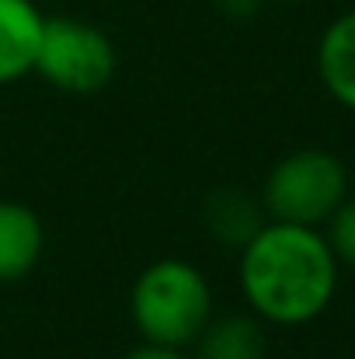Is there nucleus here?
Wrapping results in <instances>:
<instances>
[{
    "label": "nucleus",
    "mask_w": 355,
    "mask_h": 359,
    "mask_svg": "<svg viewBox=\"0 0 355 359\" xmlns=\"http://www.w3.org/2000/svg\"><path fill=\"white\" fill-rule=\"evenodd\" d=\"M342 265L321 227L265 220L237 251V286L261 325L303 328L338 297Z\"/></svg>",
    "instance_id": "1"
},
{
    "label": "nucleus",
    "mask_w": 355,
    "mask_h": 359,
    "mask_svg": "<svg viewBox=\"0 0 355 359\" xmlns=\"http://www.w3.org/2000/svg\"><path fill=\"white\" fill-rule=\"evenodd\" d=\"M216 314L213 283L188 258L150 262L129 293V318L143 342L167 349H192Z\"/></svg>",
    "instance_id": "2"
},
{
    "label": "nucleus",
    "mask_w": 355,
    "mask_h": 359,
    "mask_svg": "<svg viewBox=\"0 0 355 359\" xmlns=\"http://www.w3.org/2000/svg\"><path fill=\"white\" fill-rule=\"evenodd\" d=\"M349 196L345 161L324 147H300L268 168L258 203L268 220L324 227Z\"/></svg>",
    "instance_id": "3"
},
{
    "label": "nucleus",
    "mask_w": 355,
    "mask_h": 359,
    "mask_svg": "<svg viewBox=\"0 0 355 359\" xmlns=\"http://www.w3.org/2000/svg\"><path fill=\"white\" fill-rule=\"evenodd\" d=\"M116 63V46L98 25L56 14L46 18L32 74L67 95H98L112 84Z\"/></svg>",
    "instance_id": "4"
},
{
    "label": "nucleus",
    "mask_w": 355,
    "mask_h": 359,
    "mask_svg": "<svg viewBox=\"0 0 355 359\" xmlns=\"http://www.w3.org/2000/svg\"><path fill=\"white\" fill-rule=\"evenodd\" d=\"M46 14L35 0H0V88L35 70Z\"/></svg>",
    "instance_id": "5"
},
{
    "label": "nucleus",
    "mask_w": 355,
    "mask_h": 359,
    "mask_svg": "<svg viewBox=\"0 0 355 359\" xmlns=\"http://www.w3.org/2000/svg\"><path fill=\"white\" fill-rule=\"evenodd\" d=\"M314 67L328 98L355 116V7L331 18V25L321 32Z\"/></svg>",
    "instance_id": "6"
},
{
    "label": "nucleus",
    "mask_w": 355,
    "mask_h": 359,
    "mask_svg": "<svg viewBox=\"0 0 355 359\" xmlns=\"http://www.w3.org/2000/svg\"><path fill=\"white\" fill-rule=\"evenodd\" d=\"M46 251V227L39 213L18 199H0V286L21 283L35 272Z\"/></svg>",
    "instance_id": "7"
},
{
    "label": "nucleus",
    "mask_w": 355,
    "mask_h": 359,
    "mask_svg": "<svg viewBox=\"0 0 355 359\" xmlns=\"http://www.w3.org/2000/svg\"><path fill=\"white\" fill-rule=\"evenodd\" d=\"M265 210L254 196L240 192V189H213L202 203V227L213 241H220L223 248H244L247 241L258 234V227L265 224Z\"/></svg>",
    "instance_id": "8"
},
{
    "label": "nucleus",
    "mask_w": 355,
    "mask_h": 359,
    "mask_svg": "<svg viewBox=\"0 0 355 359\" xmlns=\"http://www.w3.org/2000/svg\"><path fill=\"white\" fill-rule=\"evenodd\" d=\"M192 349V359H265L268 339L254 314H213Z\"/></svg>",
    "instance_id": "9"
},
{
    "label": "nucleus",
    "mask_w": 355,
    "mask_h": 359,
    "mask_svg": "<svg viewBox=\"0 0 355 359\" xmlns=\"http://www.w3.org/2000/svg\"><path fill=\"white\" fill-rule=\"evenodd\" d=\"M321 231H324V238L331 244L338 265L355 272V196H349V199L335 210V217H331Z\"/></svg>",
    "instance_id": "10"
},
{
    "label": "nucleus",
    "mask_w": 355,
    "mask_h": 359,
    "mask_svg": "<svg viewBox=\"0 0 355 359\" xmlns=\"http://www.w3.org/2000/svg\"><path fill=\"white\" fill-rule=\"evenodd\" d=\"M261 4H265V0H213V7H216L223 18H230V21L254 18V14L261 11Z\"/></svg>",
    "instance_id": "11"
},
{
    "label": "nucleus",
    "mask_w": 355,
    "mask_h": 359,
    "mask_svg": "<svg viewBox=\"0 0 355 359\" xmlns=\"http://www.w3.org/2000/svg\"><path fill=\"white\" fill-rule=\"evenodd\" d=\"M122 359H192V356H188V349H167V346H150V342H143V346L129 349Z\"/></svg>",
    "instance_id": "12"
},
{
    "label": "nucleus",
    "mask_w": 355,
    "mask_h": 359,
    "mask_svg": "<svg viewBox=\"0 0 355 359\" xmlns=\"http://www.w3.org/2000/svg\"><path fill=\"white\" fill-rule=\"evenodd\" d=\"M293 4H307V0H293Z\"/></svg>",
    "instance_id": "13"
}]
</instances>
